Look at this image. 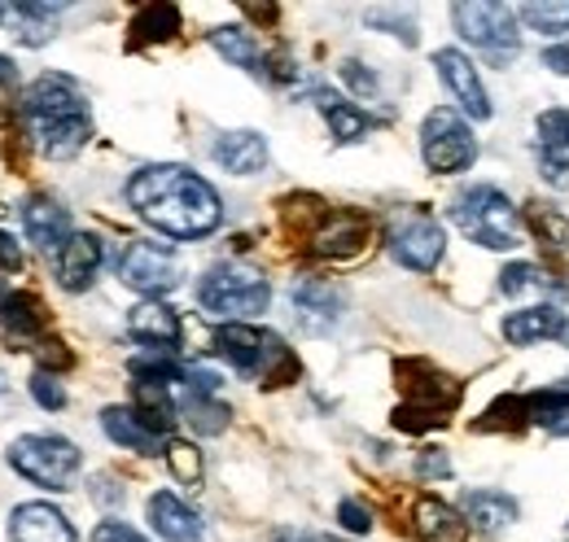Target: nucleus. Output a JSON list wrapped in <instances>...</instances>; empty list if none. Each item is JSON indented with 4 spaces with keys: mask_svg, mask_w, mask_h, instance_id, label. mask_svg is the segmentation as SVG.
Here are the masks:
<instances>
[{
    "mask_svg": "<svg viewBox=\"0 0 569 542\" xmlns=\"http://www.w3.org/2000/svg\"><path fill=\"white\" fill-rule=\"evenodd\" d=\"M338 525H342L347 534H368V530H372V512H368L359 499H342V503H338Z\"/></svg>",
    "mask_w": 569,
    "mask_h": 542,
    "instance_id": "41",
    "label": "nucleus"
},
{
    "mask_svg": "<svg viewBox=\"0 0 569 542\" xmlns=\"http://www.w3.org/2000/svg\"><path fill=\"white\" fill-rule=\"evenodd\" d=\"M114 271H119V280H123L128 289H137L141 298H162V293H171V289L180 284V275H184L176 250L162 245V241H128V245L119 250V259H114Z\"/></svg>",
    "mask_w": 569,
    "mask_h": 542,
    "instance_id": "10",
    "label": "nucleus"
},
{
    "mask_svg": "<svg viewBox=\"0 0 569 542\" xmlns=\"http://www.w3.org/2000/svg\"><path fill=\"white\" fill-rule=\"evenodd\" d=\"M144 512H149V525H153V534L162 542L202 539V516H198L180 494H171V490H153L149 503H144Z\"/></svg>",
    "mask_w": 569,
    "mask_h": 542,
    "instance_id": "19",
    "label": "nucleus"
},
{
    "mask_svg": "<svg viewBox=\"0 0 569 542\" xmlns=\"http://www.w3.org/2000/svg\"><path fill=\"white\" fill-rule=\"evenodd\" d=\"M417 476H421V481H442V476H451V460H447V451L426 446V451L417 455Z\"/></svg>",
    "mask_w": 569,
    "mask_h": 542,
    "instance_id": "42",
    "label": "nucleus"
},
{
    "mask_svg": "<svg viewBox=\"0 0 569 542\" xmlns=\"http://www.w3.org/2000/svg\"><path fill=\"white\" fill-rule=\"evenodd\" d=\"M517 18L539 31V36H566L569 31V0H535V4H521Z\"/></svg>",
    "mask_w": 569,
    "mask_h": 542,
    "instance_id": "33",
    "label": "nucleus"
},
{
    "mask_svg": "<svg viewBox=\"0 0 569 542\" xmlns=\"http://www.w3.org/2000/svg\"><path fill=\"white\" fill-rule=\"evenodd\" d=\"M451 22L460 31L465 44H478V53L508 62L517 58V9L512 4H499V0H465V4H451Z\"/></svg>",
    "mask_w": 569,
    "mask_h": 542,
    "instance_id": "8",
    "label": "nucleus"
},
{
    "mask_svg": "<svg viewBox=\"0 0 569 542\" xmlns=\"http://www.w3.org/2000/svg\"><path fill=\"white\" fill-rule=\"evenodd\" d=\"M342 79L351 83V92L363 97V101H372V97H377V74H372V70H363L359 62H342Z\"/></svg>",
    "mask_w": 569,
    "mask_h": 542,
    "instance_id": "43",
    "label": "nucleus"
},
{
    "mask_svg": "<svg viewBox=\"0 0 569 542\" xmlns=\"http://www.w3.org/2000/svg\"><path fill=\"white\" fill-rule=\"evenodd\" d=\"M101 263H106V245H101V237H92V232H74L71 241L62 245V254H58V284H62L67 293H83V289L97 284Z\"/></svg>",
    "mask_w": 569,
    "mask_h": 542,
    "instance_id": "18",
    "label": "nucleus"
},
{
    "mask_svg": "<svg viewBox=\"0 0 569 542\" xmlns=\"http://www.w3.org/2000/svg\"><path fill=\"white\" fill-rule=\"evenodd\" d=\"M539 62L552 70V74H566V79H569V44H548Z\"/></svg>",
    "mask_w": 569,
    "mask_h": 542,
    "instance_id": "47",
    "label": "nucleus"
},
{
    "mask_svg": "<svg viewBox=\"0 0 569 542\" xmlns=\"http://www.w3.org/2000/svg\"><path fill=\"white\" fill-rule=\"evenodd\" d=\"M526 232L543 237V245H548V237H552V245H566V237H569L566 219H561L552 205H539V202L526 210Z\"/></svg>",
    "mask_w": 569,
    "mask_h": 542,
    "instance_id": "36",
    "label": "nucleus"
},
{
    "mask_svg": "<svg viewBox=\"0 0 569 542\" xmlns=\"http://www.w3.org/2000/svg\"><path fill=\"white\" fill-rule=\"evenodd\" d=\"M198 307L223 324H250L272 307V280L250 263H219L198 280Z\"/></svg>",
    "mask_w": 569,
    "mask_h": 542,
    "instance_id": "5",
    "label": "nucleus"
},
{
    "mask_svg": "<svg viewBox=\"0 0 569 542\" xmlns=\"http://www.w3.org/2000/svg\"><path fill=\"white\" fill-rule=\"evenodd\" d=\"M211 158L228 175H259L268 167V140H263V132H250V128L223 132L211 144Z\"/></svg>",
    "mask_w": 569,
    "mask_h": 542,
    "instance_id": "22",
    "label": "nucleus"
},
{
    "mask_svg": "<svg viewBox=\"0 0 569 542\" xmlns=\"http://www.w3.org/2000/svg\"><path fill=\"white\" fill-rule=\"evenodd\" d=\"M311 101H316V110L325 114V123H329V132H333L338 144H359L363 136L372 132V119L359 110L356 101L338 97L333 88H311Z\"/></svg>",
    "mask_w": 569,
    "mask_h": 542,
    "instance_id": "26",
    "label": "nucleus"
},
{
    "mask_svg": "<svg viewBox=\"0 0 569 542\" xmlns=\"http://www.w3.org/2000/svg\"><path fill=\"white\" fill-rule=\"evenodd\" d=\"M433 70H438L442 88L456 97V106H460L469 119L487 123V119L496 114V110H491V97H487V88H482V79H478V67L469 62V53H460V49H438V53H433Z\"/></svg>",
    "mask_w": 569,
    "mask_h": 542,
    "instance_id": "13",
    "label": "nucleus"
},
{
    "mask_svg": "<svg viewBox=\"0 0 569 542\" xmlns=\"http://www.w3.org/2000/svg\"><path fill=\"white\" fill-rule=\"evenodd\" d=\"M214 354L232 363V372L254 377L263 385H289L298 381V354L284 338L254 329V324H219L214 329Z\"/></svg>",
    "mask_w": 569,
    "mask_h": 542,
    "instance_id": "4",
    "label": "nucleus"
},
{
    "mask_svg": "<svg viewBox=\"0 0 569 542\" xmlns=\"http://www.w3.org/2000/svg\"><path fill=\"white\" fill-rule=\"evenodd\" d=\"M421 158L433 175H460L478 162V136L465 123L460 110H429L421 123Z\"/></svg>",
    "mask_w": 569,
    "mask_h": 542,
    "instance_id": "7",
    "label": "nucleus"
},
{
    "mask_svg": "<svg viewBox=\"0 0 569 542\" xmlns=\"http://www.w3.org/2000/svg\"><path fill=\"white\" fill-rule=\"evenodd\" d=\"M0 18H9V4H0Z\"/></svg>",
    "mask_w": 569,
    "mask_h": 542,
    "instance_id": "51",
    "label": "nucleus"
},
{
    "mask_svg": "<svg viewBox=\"0 0 569 542\" xmlns=\"http://www.w3.org/2000/svg\"><path fill=\"white\" fill-rule=\"evenodd\" d=\"M517 499L512 494H503V490H465V499H460V516H465V525L473 530V534H482V539H496L503 534L512 521H517Z\"/></svg>",
    "mask_w": 569,
    "mask_h": 542,
    "instance_id": "20",
    "label": "nucleus"
},
{
    "mask_svg": "<svg viewBox=\"0 0 569 542\" xmlns=\"http://www.w3.org/2000/svg\"><path fill=\"white\" fill-rule=\"evenodd\" d=\"M272 542H325V539H316V534H302V530H277V534H272Z\"/></svg>",
    "mask_w": 569,
    "mask_h": 542,
    "instance_id": "49",
    "label": "nucleus"
},
{
    "mask_svg": "<svg viewBox=\"0 0 569 542\" xmlns=\"http://www.w3.org/2000/svg\"><path fill=\"white\" fill-rule=\"evenodd\" d=\"M92 499L114 508V503H123V485H114V476H101V481H97V490H92Z\"/></svg>",
    "mask_w": 569,
    "mask_h": 542,
    "instance_id": "48",
    "label": "nucleus"
},
{
    "mask_svg": "<svg viewBox=\"0 0 569 542\" xmlns=\"http://www.w3.org/2000/svg\"><path fill=\"white\" fill-rule=\"evenodd\" d=\"M40 354V372H58V368H71V354L62 350V341H40L36 345Z\"/></svg>",
    "mask_w": 569,
    "mask_h": 542,
    "instance_id": "45",
    "label": "nucleus"
},
{
    "mask_svg": "<svg viewBox=\"0 0 569 542\" xmlns=\"http://www.w3.org/2000/svg\"><path fill=\"white\" fill-rule=\"evenodd\" d=\"M368 27H386V31L399 36L408 49L421 40V36H417V22H412L403 9H368Z\"/></svg>",
    "mask_w": 569,
    "mask_h": 542,
    "instance_id": "37",
    "label": "nucleus"
},
{
    "mask_svg": "<svg viewBox=\"0 0 569 542\" xmlns=\"http://www.w3.org/2000/svg\"><path fill=\"white\" fill-rule=\"evenodd\" d=\"M9 542H79L74 525L53 503H18L9 512Z\"/></svg>",
    "mask_w": 569,
    "mask_h": 542,
    "instance_id": "17",
    "label": "nucleus"
},
{
    "mask_svg": "<svg viewBox=\"0 0 569 542\" xmlns=\"http://www.w3.org/2000/svg\"><path fill=\"white\" fill-rule=\"evenodd\" d=\"M31 399L44 406V411H62V406H67V390H62L58 372H40V368H36V377H31Z\"/></svg>",
    "mask_w": 569,
    "mask_h": 542,
    "instance_id": "39",
    "label": "nucleus"
},
{
    "mask_svg": "<svg viewBox=\"0 0 569 542\" xmlns=\"http://www.w3.org/2000/svg\"><path fill=\"white\" fill-rule=\"evenodd\" d=\"M386 245H390V259L408 271H433L447 254V232L442 223L426 214V210H399L390 219V232H386Z\"/></svg>",
    "mask_w": 569,
    "mask_h": 542,
    "instance_id": "9",
    "label": "nucleus"
},
{
    "mask_svg": "<svg viewBox=\"0 0 569 542\" xmlns=\"http://www.w3.org/2000/svg\"><path fill=\"white\" fill-rule=\"evenodd\" d=\"M289 307L307 338H325L338 329V320L347 311V293L325 275H298L289 284Z\"/></svg>",
    "mask_w": 569,
    "mask_h": 542,
    "instance_id": "11",
    "label": "nucleus"
},
{
    "mask_svg": "<svg viewBox=\"0 0 569 542\" xmlns=\"http://www.w3.org/2000/svg\"><path fill=\"white\" fill-rule=\"evenodd\" d=\"M88 542H149L144 534H137L132 525H123V521H101L97 530H92V539Z\"/></svg>",
    "mask_w": 569,
    "mask_h": 542,
    "instance_id": "44",
    "label": "nucleus"
},
{
    "mask_svg": "<svg viewBox=\"0 0 569 542\" xmlns=\"http://www.w3.org/2000/svg\"><path fill=\"white\" fill-rule=\"evenodd\" d=\"M79 464H83L79 446L62 433H22L9 446V469L40 490H53V494L71 490Z\"/></svg>",
    "mask_w": 569,
    "mask_h": 542,
    "instance_id": "6",
    "label": "nucleus"
},
{
    "mask_svg": "<svg viewBox=\"0 0 569 542\" xmlns=\"http://www.w3.org/2000/svg\"><path fill=\"white\" fill-rule=\"evenodd\" d=\"M399 385H403V394H408V403L412 406H426V411H451V406L460 403V385L447 377V372H438L433 363L426 359H403L399 368Z\"/></svg>",
    "mask_w": 569,
    "mask_h": 542,
    "instance_id": "14",
    "label": "nucleus"
},
{
    "mask_svg": "<svg viewBox=\"0 0 569 542\" xmlns=\"http://www.w3.org/2000/svg\"><path fill=\"white\" fill-rule=\"evenodd\" d=\"M18 101H22L18 97V67L0 53V123H9V114H13Z\"/></svg>",
    "mask_w": 569,
    "mask_h": 542,
    "instance_id": "40",
    "label": "nucleus"
},
{
    "mask_svg": "<svg viewBox=\"0 0 569 542\" xmlns=\"http://www.w3.org/2000/svg\"><path fill=\"white\" fill-rule=\"evenodd\" d=\"M180 415L189 420V429H193V433H223V429H228V420H232L228 403H219V399H198V394H184Z\"/></svg>",
    "mask_w": 569,
    "mask_h": 542,
    "instance_id": "34",
    "label": "nucleus"
},
{
    "mask_svg": "<svg viewBox=\"0 0 569 542\" xmlns=\"http://www.w3.org/2000/svg\"><path fill=\"white\" fill-rule=\"evenodd\" d=\"M4 390H9V385H4V377H0V394H4Z\"/></svg>",
    "mask_w": 569,
    "mask_h": 542,
    "instance_id": "52",
    "label": "nucleus"
},
{
    "mask_svg": "<svg viewBox=\"0 0 569 542\" xmlns=\"http://www.w3.org/2000/svg\"><path fill=\"white\" fill-rule=\"evenodd\" d=\"M412 530H417V542H469V525H465V516L451 508V503H442V499H417V508H412Z\"/></svg>",
    "mask_w": 569,
    "mask_h": 542,
    "instance_id": "27",
    "label": "nucleus"
},
{
    "mask_svg": "<svg viewBox=\"0 0 569 542\" xmlns=\"http://www.w3.org/2000/svg\"><path fill=\"white\" fill-rule=\"evenodd\" d=\"M22 123L31 140L40 144V153L49 158H74L88 140H92V110L83 88L71 74H40L27 92H22Z\"/></svg>",
    "mask_w": 569,
    "mask_h": 542,
    "instance_id": "2",
    "label": "nucleus"
},
{
    "mask_svg": "<svg viewBox=\"0 0 569 542\" xmlns=\"http://www.w3.org/2000/svg\"><path fill=\"white\" fill-rule=\"evenodd\" d=\"M561 329H566V311L557 302H535V307H521L503 320V341L535 345V341L561 338Z\"/></svg>",
    "mask_w": 569,
    "mask_h": 542,
    "instance_id": "25",
    "label": "nucleus"
},
{
    "mask_svg": "<svg viewBox=\"0 0 569 542\" xmlns=\"http://www.w3.org/2000/svg\"><path fill=\"white\" fill-rule=\"evenodd\" d=\"M44 324H49V315H44L40 298L0 280V329L13 341H31L44 333Z\"/></svg>",
    "mask_w": 569,
    "mask_h": 542,
    "instance_id": "24",
    "label": "nucleus"
},
{
    "mask_svg": "<svg viewBox=\"0 0 569 542\" xmlns=\"http://www.w3.org/2000/svg\"><path fill=\"white\" fill-rule=\"evenodd\" d=\"M167 469L180 485H198L202 481V451L193 442H184V438H171L167 442Z\"/></svg>",
    "mask_w": 569,
    "mask_h": 542,
    "instance_id": "35",
    "label": "nucleus"
},
{
    "mask_svg": "<svg viewBox=\"0 0 569 542\" xmlns=\"http://www.w3.org/2000/svg\"><path fill=\"white\" fill-rule=\"evenodd\" d=\"M499 293L503 298H526V293H539V298H561L566 289H561V280L552 275L548 268H539V263H508V268L499 271Z\"/></svg>",
    "mask_w": 569,
    "mask_h": 542,
    "instance_id": "31",
    "label": "nucleus"
},
{
    "mask_svg": "<svg viewBox=\"0 0 569 542\" xmlns=\"http://www.w3.org/2000/svg\"><path fill=\"white\" fill-rule=\"evenodd\" d=\"M447 214H451V223H456L473 245L496 250V254H508V250H517V245L530 241L521 210L512 205L508 193H499L496 184H469V189H460V193L451 198V210H447Z\"/></svg>",
    "mask_w": 569,
    "mask_h": 542,
    "instance_id": "3",
    "label": "nucleus"
},
{
    "mask_svg": "<svg viewBox=\"0 0 569 542\" xmlns=\"http://www.w3.org/2000/svg\"><path fill=\"white\" fill-rule=\"evenodd\" d=\"M447 424V415L442 411H426V406H395V429H403V433H429V429H442Z\"/></svg>",
    "mask_w": 569,
    "mask_h": 542,
    "instance_id": "38",
    "label": "nucleus"
},
{
    "mask_svg": "<svg viewBox=\"0 0 569 542\" xmlns=\"http://www.w3.org/2000/svg\"><path fill=\"white\" fill-rule=\"evenodd\" d=\"M211 49L219 53V58H223V62L241 67L246 74H263V70H268V58H263L259 40H254L246 27H214V31H211Z\"/></svg>",
    "mask_w": 569,
    "mask_h": 542,
    "instance_id": "30",
    "label": "nucleus"
},
{
    "mask_svg": "<svg viewBox=\"0 0 569 542\" xmlns=\"http://www.w3.org/2000/svg\"><path fill=\"white\" fill-rule=\"evenodd\" d=\"M22 232L36 250L44 254H62V245L74 237L71 228V210L58 202V198H27L22 202Z\"/></svg>",
    "mask_w": 569,
    "mask_h": 542,
    "instance_id": "16",
    "label": "nucleus"
},
{
    "mask_svg": "<svg viewBox=\"0 0 569 542\" xmlns=\"http://www.w3.org/2000/svg\"><path fill=\"white\" fill-rule=\"evenodd\" d=\"M128 31H132V44H162V40H171L180 31V9L176 4H162V0L141 4Z\"/></svg>",
    "mask_w": 569,
    "mask_h": 542,
    "instance_id": "32",
    "label": "nucleus"
},
{
    "mask_svg": "<svg viewBox=\"0 0 569 542\" xmlns=\"http://www.w3.org/2000/svg\"><path fill=\"white\" fill-rule=\"evenodd\" d=\"M58 18H62V4H40V0H22V4H9V22H13V40L27 44V49H40L58 36Z\"/></svg>",
    "mask_w": 569,
    "mask_h": 542,
    "instance_id": "28",
    "label": "nucleus"
},
{
    "mask_svg": "<svg viewBox=\"0 0 569 542\" xmlns=\"http://www.w3.org/2000/svg\"><path fill=\"white\" fill-rule=\"evenodd\" d=\"M368 237H372L368 214H359V210H325L320 223L311 228V250L320 259L347 263V259H359L368 250Z\"/></svg>",
    "mask_w": 569,
    "mask_h": 542,
    "instance_id": "12",
    "label": "nucleus"
},
{
    "mask_svg": "<svg viewBox=\"0 0 569 542\" xmlns=\"http://www.w3.org/2000/svg\"><path fill=\"white\" fill-rule=\"evenodd\" d=\"M128 338L141 341L144 350H167V354H176L180 341H184V324H180V315H176L162 298H144V302H137V307L128 311Z\"/></svg>",
    "mask_w": 569,
    "mask_h": 542,
    "instance_id": "15",
    "label": "nucleus"
},
{
    "mask_svg": "<svg viewBox=\"0 0 569 542\" xmlns=\"http://www.w3.org/2000/svg\"><path fill=\"white\" fill-rule=\"evenodd\" d=\"M539 132V167L552 184H569V110L552 106L535 119Z\"/></svg>",
    "mask_w": 569,
    "mask_h": 542,
    "instance_id": "21",
    "label": "nucleus"
},
{
    "mask_svg": "<svg viewBox=\"0 0 569 542\" xmlns=\"http://www.w3.org/2000/svg\"><path fill=\"white\" fill-rule=\"evenodd\" d=\"M0 271H22V245L0 228Z\"/></svg>",
    "mask_w": 569,
    "mask_h": 542,
    "instance_id": "46",
    "label": "nucleus"
},
{
    "mask_svg": "<svg viewBox=\"0 0 569 542\" xmlns=\"http://www.w3.org/2000/svg\"><path fill=\"white\" fill-rule=\"evenodd\" d=\"M561 341H566V350H569V320H566V329H561Z\"/></svg>",
    "mask_w": 569,
    "mask_h": 542,
    "instance_id": "50",
    "label": "nucleus"
},
{
    "mask_svg": "<svg viewBox=\"0 0 569 542\" xmlns=\"http://www.w3.org/2000/svg\"><path fill=\"white\" fill-rule=\"evenodd\" d=\"M526 420L548 429L552 438H569V377L561 385L548 390H530L526 394Z\"/></svg>",
    "mask_w": 569,
    "mask_h": 542,
    "instance_id": "29",
    "label": "nucleus"
},
{
    "mask_svg": "<svg viewBox=\"0 0 569 542\" xmlns=\"http://www.w3.org/2000/svg\"><path fill=\"white\" fill-rule=\"evenodd\" d=\"M101 429H106V438L119 442L123 451H137V455H167V438H158L141 415H137L132 403L106 406V411H101Z\"/></svg>",
    "mask_w": 569,
    "mask_h": 542,
    "instance_id": "23",
    "label": "nucleus"
},
{
    "mask_svg": "<svg viewBox=\"0 0 569 542\" xmlns=\"http://www.w3.org/2000/svg\"><path fill=\"white\" fill-rule=\"evenodd\" d=\"M128 205L141 214L144 223L171 241H202L223 223V202L211 184L180 167V162H153L141 167L128 189H123Z\"/></svg>",
    "mask_w": 569,
    "mask_h": 542,
    "instance_id": "1",
    "label": "nucleus"
}]
</instances>
